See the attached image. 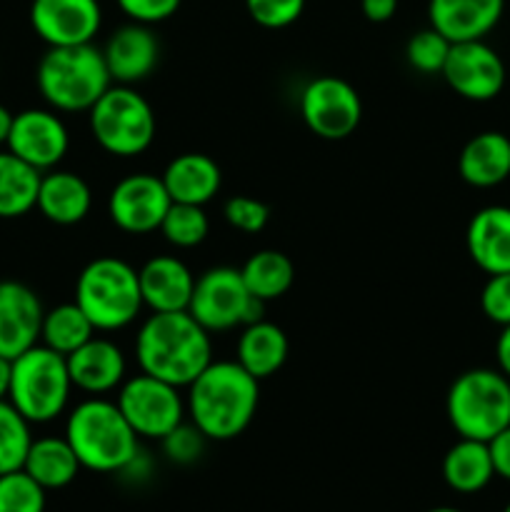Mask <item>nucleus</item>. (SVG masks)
Returning <instances> with one entry per match:
<instances>
[{"instance_id": "obj_1", "label": "nucleus", "mask_w": 510, "mask_h": 512, "mask_svg": "<svg viewBox=\"0 0 510 512\" xmlns=\"http://www.w3.org/2000/svg\"><path fill=\"white\" fill-rule=\"evenodd\" d=\"M135 360L140 373L188 388L213 363V343L188 310L153 313L135 335Z\"/></svg>"}, {"instance_id": "obj_2", "label": "nucleus", "mask_w": 510, "mask_h": 512, "mask_svg": "<svg viewBox=\"0 0 510 512\" xmlns=\"http://www.w3.org/2000/svg\"><path fill=\"white\" fill-rule=\"evenodd\" d=\"M260 380L238 360H213L188 385V408L195 428L205 440H233L248 430L258 413Z\"/></svg>"}, {"instance_id": "obj_3", "label": "nucleus", "mask_w": 510, "mask_h": 512, "mask_svg": "<svg viewBox=\"0 0 510 512\" xmlns=\"http://www.w3.org/2000/svg\"><path fill=\"white\" fill-rule=\"evenodd\" d=\"M65 440L78 455L80 468L93 473H123L138 458V435L118 403L103 395H93L70 410Z\"/></svg>"}, {"instance_id": "obj_4", "label": "nucleus", "mask_w": 510, "mask_h": 512, "mask_svg": "<svg viewBox=\"0 0 510 512\" xmlns=\"http://www.w3.org/2000/svg\"><path fill=\"white\" fill-rule=\"evenodd\" d=\"M35 83L55 113H88L113 80L103 50L85 43L48 48L35 70Z\"/></svg>"}, {"instance_id": "obj_5", "label": "nucleus", "mask_w": 510, "mask_h": 512, "mask_svg": "<svg viewBox=\"0 0 510 512\" xmlns=\"http://www.w3.org/2000/svg\"><path fill=\"white\" fill-rule=\"evenodd\" d=\"M75 305L95 330L113 333L128 328L143 310L138 270L113 255L90 260L75 280Z\"/></svg>"}, {"instance_id": "obj_6", "label": "nucleus", "mask_w": 510, "mask_h": 512, "mask_svg": "<svg viewBox=\"0 0 510 512\" xmlns=\"http://www.w3.org/2000/svg\"><path fill=\"white\" fill-rule=\"evenodd\" d=\"M70 393H73V380L65 355L38 343L10 360L8 400L30 425L50 423L63 415Z\"/></svg>"}, {"instance_id": "obj_7", "label": "nucleus", "mask_w": 510, "mask_h": 512, "mask_svg": "<svg viewBox=\"0 0 510 512\" xmlns=\"http://www.w3.org/2000/svg\"><path fill=\"white\" fill-rule=\"evenodd\" d=\"M445 413L460 438L490 443L510 425V378L490 368L465 370L450 385Z\"/></svg>"}, {"instance_id": "obj_8", "label": "nucleus", "mask_w": 510, "mask_h": 512, "mask_svg": "<svg viewBox=\"0 0 510 512\" xmlns=\"http://www.w3.org/2000/svg\"><path fill=\"white\" fill-rule=\"evenodd\" d=\"M88 115L95 143L115 158H135L153 145L155 113L133 85H110Z\"/></svg>"}, {"instance_id": "obj_9", "label": "nucleus", "mask_w": 510, "mask_h": 512, "mask_svg": "<svg viewBox=\"0 0 510 512\" xmlns=\"http://www.w3.org/2000/svg\"><path fill=\"white\" fill-rule=\"evenodd\" d=\"M263 308V300L248 293L240 270L218 265L195 278L188 313L208 333H223L263 320Z\"/></svg>"}, {"instance_id": "obj_10", "label": "nucleus", "mask_w": 510, "mask_h": 512, "mask_svg": "<svg viewBox=\"0 0 510 512\" xmlns=\"http://www.w3.org/2000/svg\"><path fill=\"white\" fill-rule=\"evenodd\" d=\"M115 403L138 438L163 440L178 425H183L185 418V400L180 398V388L145 373L123 380Z\"/></svg>"}, {"instance_id": "obj_11", "label": "nucleus", "mask_w": 510, "mask_h": 512, "mask_svg": "<svg viewBox=\"0 0 510 512\" xmlns=\"http://www.w3.org/2000/svg\"><path fill=\"white\" fill-rule=\"evenodd\" d=\"M300 118L318 138L343 140L358 130L363 103L348 80L320 75L300 93Z\"/></svg>"}, {"instance_id": "obj_12", "label": "nucleus", "mask_w": 510, "mask_h": 512, "mask_svg": "<svg viewBox=\"0 0 510 512\" xmlns=\"http://www.w3.org/2000/svg\"><path fill=\"white\" fill-rule=\"evenodd\" d=\"M170 205L173 200L165 190L163 178L150 173L125 175L108 195L110 220L130 235H148L160 230Z\"/></svg>"}, {"instance_id": "obj_13", "label": "nucleus", "mask_w": 510, "mask_h": 512, "mask_svg": "<svg viewBox=\"0 0 510 512\" xmlns=\"http://www.w3.org/2000/svg\"><path fill=\"white\" fill-rule=\"evenodd\" d=\"M445 83L465 100L485 103L498 98L505 85V63L485 40H465L450 45L443 65Z\"/></svg>"}, {"instance_id": "obj_14", "label": "nucleus", "mask_w": 510, "mask_h": 512, "mask_svg": "<svg viewBox=\"0 0 510 512\" xmlns=\"http://www.w3.org/2000/svg\"><path fill=\"white\" fill-rule=\"evenodd\" d=\"M5 148L40 173H48L68 155L70 135L55 110L28 108L15 113Z\"/></svg>"}, {"instance_id": "obj_15", "label": "nucleus", "mask_w": 510, "mask_h": 512, "mask_svg": "<svg viewBox=\"0 0 510 512\" xmlns=\"http://www.w3.org/2000/svg\"><path fill=\"white\" fill-rule=\"evenodd\" d=\"M30 25L48 48L93 43L103 25L98 0H33Z\"/></svg>"}, {"instance_id": "obj_16", "label": "nucleus", "mask_w": 510, "mask_h": 512, "mask_svg": "<svg viewBox=\"0 0 510 512\" xmlns=\"http://www.w3.org/2000/svg\"><path fill=\"white\" fill-rule=\"evenodd\" d=\"M43 303L25 283L0 280V355L15 360L40 343Z\"/></svg>"}, {"instance_id": "obj_17", "label": "nucleus", "mask_w": 510, "mask_h": 512, "mask_svg": "<svg viewBox=\"0 0 510 512\" xmlns=\"http://www.w3.org/2000/svg\"><path fill=\"white\" fill-rule=\"evenodd\" d=\"M103 58L113 83L135 85L158 68L160 43L150 25L130 20L110 35L103 48Z\"/></svg>"}, {"instance_id": "obj_18", "label": "nucleus", "mask_w": 510, "mask_h": 512, "mask_svg": "<svg viewBox=\"0 0 510 512\" xmlns=\"http://www.w3.org/2000/svg\"><path fill=\"white\" fill-rule=\"evenodd\" d=\"M68 360V373L73 380V388L83 390L88 395H105L120 388L125 380V355L113 340L93 338L80 345L75 353L65 355Z\"/></svg>"}, {"instance_id": "obj_19", "label": "nucleus", "mask_w": 510, "mask_h": 512, "mask_svg": "<svg viewBox=\"0 0 510 512\" xmlns=\"http://www.w3.org/2000/svg\"><path fill=\"white\" fill-rule=\"evenodd\" d=\"M505 0H430V28L438 30L450 43L483 40L500 23Z\"/></svg>"}, {"instance_id": "obj_20", "label": "nucleus", "mask_w": 510, "mask_h": 512, "mask_svg": "<svg viewBox=\"0 0 510 512\" xmlns=\"http://www.w3.org/2000/svg\"><path fill=\"white\" fill-rule=\"evenodd\" d=\"M143 305L153 313L188 310L195 288V275L175 255H155L138 270Z\"/></svg>"}, {"instance_id": "obj_21", "label": "nucleus", "mask_w": 510, "mask_h": 512, "mask_svg": "<svg viewBox=\"0 0 510 512\" xmlns=\"http://www.w3.org/2000/svg\"><path fill=\"white\" fill-rule=\"evenodd\" d=\"M465 245L483 273H510V208L488 205L470 218Z\"/></svg>"}, {"instance_id": "obj_22", "label": "nucleus", "mask_w": 510, "mask_h": 512, "mask_svg": "<svg viewBox=\"0 0 510 512\" xmlns=\"http://www.w3.org/2000/svg\"><path fill=\"white\" fill-rule=\"evenodd\" d=\"M90 205H93V193L78 173L55 168L43 173L35 208L45 220L55 225H75L88 218Z\"/></svg>"}, {"instance_id": "obj_23", "label": "nucleus", "mask_w": 510, "mask_h": 512, "mask_svg": "<svg viewBox=\"0 0 510 512\" xmlns=\"http://www.w3.org/2000/svg\"><path fill=\"white\" fill-rule=\"evenodd\" d=\"M458 173L473 188H495L510 178V138L498 130L473 135L463 145Z\"/></svg>"}, {"instance_id": "obj_24", "label": "nucleus", "mask_w": 510, "mask_h": 512, "mask_svg": "<svg viewBox=\"0 0 510 512\" xmlns=\"http://www.w3.org/2000/svg\"><path fill=\"white\" fill-rule=\"evenodd\" d=\"M160 178H163L170 200L185 205L210 203L218 195L220 183H223L220 165L203 153L178 155V158L170 160Z\"/></svg>"}, {"instance_id": "obj_25", "label": "nucleus", "mask_w": 510, "mask_h": 512, "mask_svg": "<svg viewBox=\"0 0 510 512\" xmlns=\"http://www.w3.org/2000/svg\"><path fill=\"white\" fill-rule=\"evenodd\" d=\"M290 353L288 335L283 333V328L268 320H258V323L243 325V333L238 338V363L253 375L255 380H265L270 375L278 373L285 365Z\"/></svg>"}, {"instance_id": "obj_26", "label": "nucleus", "mask_w": 510, "mask_h": 512, "mask_svg": "<svg viewBox=\"0 0 510 512\" xmlns=\"http://www.w3.org/2000/svg\"><path fill=\"white\" fill-rule=\"evenodd\" d=\"M495 478L490 448L483 440L460 438L443 458V480L460 495H475Z\"/></svg>"}, {"instance_id": "obj_27", "label": "nucleus", "mask_w": 510, "mask_h": 512, "mask_svg": "<svg viewBox=\"0 0 510 512\" xmlns=\"http://www.w3.org/2000/svg\"><path fill=\"white\" fill-rule=\"evenodd\" d=\"M23 470L45 490H63L78 478L80 460L63 438H38L30 443Z\"/></svg>"}, {"instance_id": "obj_28", "label": "nucleus", "mask_w": 510, "mask_h": 512, "mask_svg": "<svg viewBox=\"0 0 510 512\" xmlns=\"http://www.w3.org/2000/svg\"><path fill=\"white\" fill-rule=\"evenodd\" d=\"M43 173L10 150H0V218H20L38 203Z\"/></svg>"}, {"instance_id": "obj_29", "label": "nucleus", "mask_w": 510, "mask_h": 512, "mask_svg": "<svg viewBox=\"0 0 510 512\" xmlns=\"http://www.w3.org/2000/svg\"><path fill=\"white\" fill-rule=\"evenodd\" d=\"M240 275H243L248 293L268 303V300H278L288 293L295 280V268L288 255L268 248L250 255L240 268Z\"/></svg>"}, {"instance_id": "obj_30", "label": "nucleus", "mask_w": 510, "mask_h": 512, "mask_svg": "<svg viewBox=\"0 0 510 512\" xmlns=\"http://www.w3.org/2000/svg\"><path fill=\"white\" fill-rule=\"evenodd\" d=\"M98 330L88 320V315L73 303H63L58 308L45 310L43 325H40V343L60 355H70L88 343Z\"/></svg>"}, {"instance_id": "obj_31", "label": "nucleus", "mask_w": 510, "mask_h": 512, "mask_svg": "<svg viewBox=\"0 0 510 512\" xmlns=\"http://www.w3.org/2000/svg\"><path fill=\"white\" fill-rule=\"evenodd\" d=\"M30 443L33 435L28 420L13 408L8 398L0 400V475L23 468Z\"/></svg>"}, {"instance_id": "obj_32", "label": "nucleus", "mask_w": 510, "mask_h": 512, "mask_svg": "<svg viewBox=\"0 0 510 512\" xmlns=\"http://www.w3.org/2000/svg\"><path fill=\"white\" fill-rule=\"evenodd\" d=\"M208 215L203 205H185L173 203L160 223V233L175 248H195L208 238Z\"/></svg>"}, {"instance_id": "obj_33", "label": "nucleus", "mask_w": 510, "mask_h": 512, "mask_svg": "<svg viewBox=\"0 0 510 512\" xmlns=\"http://www.w3.org/2000/svg\"><path fill=\"white\" fill-rule=\"evenodd\" d=\"M45 493L23 468L0 475V512H45Z\"/></svg>"}, {"instance_id": "obj_34", "label": "nucleus", "mask_w": 510, "mask_h": 512, "mask_svg": "<svg viewBox=\"0 0 510 512\" xmlns=\"http://www.w3.org/2000/svg\"><path fill=\"white\" fill-rule=\"evenodd\" d=\"M450 40L440 35L435 28H423L405 45V60L413 70L425 75L443 73V65L450 53Z\"/></svg>"}, {"instance_id": "obj_35", "label": "nucleus", "mask_w": 510, "mask_h": 512, "mask_svg": "<svg viewBox=\"0 0 510 512\" xmlns=\"http://www.w3.org/2000/svg\"><path fill=\"white\" fill-rule=\"evenodd\" d=\"M245 10L260 28L280 30L303 15L305 0H245Z\"/></svg>"}, {"instance_id": "obj_36", "label": "nucleus", "mask_w": 510, "mask_h": 512, "mask_svg": "<svg viewBox=\"0 0 510 512\" xmlns=\"http://www.w3.org/2000/svg\"><path fill=\"white\" fill-rule=\"evenodd\" d=\"M223 215L228 220V225H233L235 230L255 235L268 225L270 208L265 203H260L258 198H250V195H235V198H230L225 203Z\"/></svg>"}, {"instance_id": "obj_37", "label": "nucleus", "mask_w": 510, "mask_h": 512, "mask_svg": "<svg viewBox=\"0 0 510 512\" xmlns=\"http://www.w3.org/2000/svg\"><path fill=\"white\" fill-rule=\"evenodd\" d=\"M483 315L495 325H510V273L490 275L480 293Z\"/></svg>"}, {"instance_id": "obj_38", "label": "nucleus", "mask_w": 510, "mask_h": 512, "mask_svg": "<svg viewBox=\"0 0 510 512\" xmlns=\"http://www.w3.org/2000/svg\"><path fill=\"white\" fill-rule=\"evenodd\" d=\"M163 450L173 463L178 465H190L200 458L203 453V443H205V435L200 433L195 425H178L170 435H165L163 440Z\"/></svg>"}, {"instance_id": "obj_39", "label": "nucleus", "mask_w": 510, "mask_h": 512, "mask_svg": "<svg viewBox=\"0 0 510 512\" xmlns=\"http://www.w3.org/2000/svg\"><path fill=\"white\" fill-rule=\"evenodd\" d=\"M115 3L133 23L155 25L173 18L183 0H115Z\"/></svg>"}, {"instance_id": "obj_40", "label": "nucleus", "mask_w": 510, "mask_h": 512, "mask_svg": "<svg viewBox=\"0 0 510 512\" xmlns=\"http://www.w3.org/2000/svg\"><path fill=\"white\" fill-rule=\"evenodd\" d=\"M490 458H493L495 475L510 483V425L505 430H500L493 440L488 443Z\"/></svg>"}, {"instance_id": "obj_41", "label": "nucleus", "mask_w": 510, "mask_h": 512, "mask_svg": "<svg viewBox=\"0 0 510 512\" xmlns=\"http://www.w3.org/2000/svg\"><path fill=\"white\" fill-rule=\"evenodd\" d=\"M360 10L370 23H388L398 13V0H360Z\"/></svg>"}, {"instance_id": "obj_42", "label": "nucleus", "mask_w": 510, "mask_h": 512, "mask_svg": "<svg viewBox=\"0 0 510 512\" xmlns=\"http://www.w3.org/2000/svg\"><path fill=\"white\" fill-rule=\"evenodd\" d=\"M495 358H498V370L510 378V325H503L498 335V343H495Z\"/></svg>"}, {"instance_id": "obj_43", "label": "nucleus", "mask_w": 510, "mask_h": 512, "mask_svg": "<svg viewBox=\"0 0 510 512\" xmlns=\"http://www.w3.org/2000/svg\"><path fill=\"white\" fill-rule=\"evenodd\" d=\"M13 118H15V113H10V110L0 103V145L8 143L10 128H13Z\"/></svg>"}, {"instance_id": "obj_44", "label": "nucleus", "mask_w": 510, "mask_h": 512, "mask_svg": "<svg viewBox=\"0 0 510 512\" xmlns=\"http://www.w3.org/2000/svg\"><path fill=\"white\" fill-rule=\"evenodd\" d=\"M8 385H10V360L0 355V400L8 398Z\"/></svg>"}, {"instance_id": "obj_45", "label": "nucleus", "mask_w": 510, "mask_h": 512, "mask_svg": "<svg viewBox=\"0 0 510 512\" xmlns=\"http://www.w3.org/2000/svg\"><path fill=\"white\" fill-rule=\"evenodd\" d=\"M428 512H463V510H455V508H433V510H428Z\"/></svg>"}, {"instance_id": "obj_46", "label": "nucleus", "mask_w": 510, "mask_h": 512, "mask_svg": "<svg viewBox=\"0 0 510 512\" xmlns=\"http://www.w3.org/2000/svg\"><path fill=\"white\" fill-rule=\"evenodd\" d=\"M503 512H510V503H508V505H505V508H503Z\"/></svg>"}]
</instances>
